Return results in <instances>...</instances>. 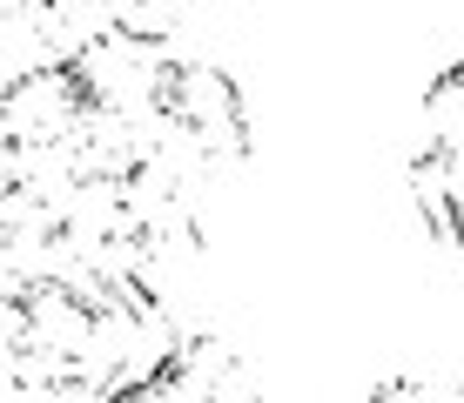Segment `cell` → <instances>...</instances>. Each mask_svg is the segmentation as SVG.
Here are the masks:
<instances>
[{
    "label": "cell",
    "instance_id": "cell-1",
    "mask_svg": "<svg viewBox=\"0 0 464 403\" xmlns=\"http://www.w3.org/2000/svg\"><path fill=\"white\" fill-rule=\"evenodd\" d=\"M0 363L34 397H94L102 403V302L74 276H27L7 296Z\"/></svg>",
    "mask_w": 464,
    "mask_h": 403
},
{
    "label": "cell",
    "instance_id": "cell-2",
    "mask_svg": "<svg viewBox=\"0 0 464 403\" xmlns=\"http://www.w3.org/2000/svg\"><path fill=\"white\" fill-rule=\"evenodd\" d=\"M149 149H155L149 161H169L188 182L243 161L249 155V108L236 94V81L196 54H169L155 108H149Z\"/></svg>",
    "mask_w": 464,
    "mask_h": 403
},
{
    "label": "cell",
    "instance_id": "cell-3",
    "mask_svg": "<svg viewBox=\"0 0 464 403\" xmlns=\"http://www.w3.org/2000/svg\"><path fill=\"white\" fill-rule=\"evenodd\" d=\"M88 88L82 74L68 68H41L21 81H0V175H54V182H74L68 155L74 135L88 121Z\"/></svg>",
    "mask_w": 464,
    "mask_h": 403
},
{
    "label": "cell",
    "instance_id": "cell-4",
    "mask_svg": "<svg viewBox=\"0 0 464 403\" xmlns=\"http://www.w3.org/2000/svg\"><path fill=\"white\" fill-rule=\"evenodd\" d=\"M115 403H269V397L256 383V369L222 336H182V350L141 390H128Z\"/></svg>",
    "mask_w": 464,
    "mask_h": 403
},
{
    "label": "cell",
    "instance_id": "cell-5",
    "mask_svg": "<svg viewBox=\"0 0 464 403\" xmlns=\"http://www.w3.org/2000/svg\"><path fill=\"white\" fill-rule=\"evenodd\" d=\"M162 68H169V47L149 41V34H121V27L102 34L82 61H74L88 101L108 108V115H128V121H149L155 88H162Z\"/></svg>",
    "mask_w": 464,
    "mask_h": 403
},
{
    "label": "cell",
    "instance_id": "cell-6",
    "mask_svg": "<svg viewBox=\"0 0 464 403\" xmlns=\"http://www.w3.org/2000/svg\"><path fill=\"white\" fill-rule=\"evenodd\" d=\"M411 196L430 242L464 269V141H418L411 155Z\"/></svg>",
    "mask_w": 464,
    "mask_h": 403
},
{
    "label": "cell",
    "instance_id": "cell-7",
    "mask_svg": "<svg viewBox=\"0 0 464 403\" xmlns=\"http://www.w3.org/2000/svg\"><path fill=\"white\" fill-rule=\"evenodd\" d=\"M363 403H458V383H438V377H383L363 390Z\"/></svg>",
    "mask_w": 464,
    "mask_h": 403
},
{
    "label": "cell",
    "instance_id": "cell-8",
    "mask_svg": "<svg viewBox=\"0 0 464 403\" xmlns=\"http://www.w3.org/2000/svg\"><path fill=\"white\" fill-rule=\"evenodd\" d=\"M458 403H464V377H458Z\"/></svg>",
    "mask_w": 464,
    "mask_h": 403
}]
</instances>
